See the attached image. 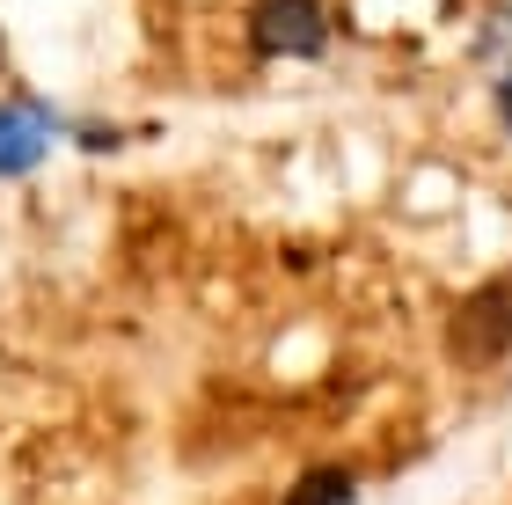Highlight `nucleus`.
<instances>
[{"mask_svg": "<svg viewBox=\"0 0 512 505\" xmlns=\"http://www.w3.org/2000/svg\"><path fill=\"white\" fill-rule=\"evenodd\" d=\"M498 110H505V132H512V74L498 81Z\"/></svg>", "mask_w": 512, "mask_h": 505, "instance_id": "5", "label": "nucleus"}, {"mask_svg": "<svg viewBox=\"0 0 512 505\" xmlns=\"http://www.w3.org/2000/svg\"><path fill=\"white\" fill-rule=\"evenodd\" d=\"M322 37H330L322 0H256V15H249V44L264 59H315Z\"/></svg>", "mask_w": 512, "mask_h": 505, "instance_id": "2", "label": "nucleus"}, {"mask_svg": "<svg viewBox=\"0 0 512 505\" xmlns=\"http://www.w3.org/2000/svg\"><path fill=\"white\" fill-rule=\"evenodd\" d=\"M359 498V484H352V469H308V476H300V484L286 491V505H352Z\"/></svg>", "mask_w": 512, "mask_h": 505, "instance_id": "4", "label": "nucleus"}, {"mask_svg": "<svg viewBox=\"0 0 512 505\" xmlns=\"http://www.w3.org/2000/svg\"><path fill=\"white\" fill-rule=\"evenodd\" d=\"M447 352H454V366H491L512 352V279L461 293V308L447 315Z\"/></svg>", "mask_w": 512, "mask_h": 505, "instance_id": "1", "label": "nucleus"}, {"mask_svg": "<svg viewBox=\"0 0 512 505\" xmlns=\"http://www.w3.org/2000/svg\"><path fill=\"white\" fill-rule=\"evenodd\" d=\"M52 147V110L44 103H0V176H30Z\"/></svg>", "mask_w": 512, "mask_h": 505, "instance_id": "3", "label": "nucleus"}]
</instances>
